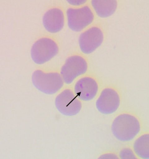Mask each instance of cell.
<instances>
[{
    "instance_id": "52a82bcc",
    "label": "cell",
    "mask_w": 149,
    "mask_h": 159,
    "mask_svg": "<svg viewBox=\"0 0 149 159\" xmlns=\"http://www.w3.org/2000/svg\"><path fill=\"white\" fill-rule=\"evenodd\" d=\"M104 35L101 29L92 27L84 31L79 39L81 51L85 54H90L101 46Z\"/></svg>"
},
{
    "instance_id": "5b68a950",
    "label": "cell",
    "mask_w": 149,
    "mask_h": 159,
    "mask_svg": "<svg viewBox=\"0 0 149 159\" xmlns=\"http://www.w3.org/2000/svg\"><path fill=\"white\" fill-rule=\"evenodd\" d=\"M88 70V63L80 56L68 58L61 70V75L66 84H71L77 77L85 74Z\"/></svg>"
},
{
    "instance_id": "7c38bea8",
    "label": "cell",
    "mask_w": 149,
    "mask_h": 159,
    "mask_svg": "<svg viewBox=\"0 0 149 159\" xmlns=\"http://www.w3.org/2000/svg\"><path fill=\"white\" fill-rule=\"evenodd\" d=\"M133 150L141 159H149V134H143L135 141Z\"/></svg>"
},
{
    "instance_id": "277c9868",
    "label": "cell",
    "mask_w": 149,
    "mask_h": 159,
    "mask_svg": "<svg viewBox=\"0 0 149 159\" xmlns=\"http://www.w3.org/2000/svg\"><path fill=\"white\" fill-rule=\"evenodd\" d=\"M67 24L72 31L79 32L89 25L94 20V14L89 6L67 10Z\"/></svg>"
},
{
    "instance_id": "8fae6325",
    "label": "cell",
    "mask_w": 149,
    "mask_h": 159,
    "mask_svg": "<svg viewBox=\"0 0 149 159\" xmlns=\"http://www.w3.org/2000/svg\"><path fill=\"white\" fill-rule=\"evenodd\" d=\"M92 6L101 17H107L115 13L117 7L115 0H93Z\"/></svg>"
},
{
    "instance_id": "6da1fadb",
    "label": "cell",
    "mask_w": 149,
    "mask_h": 159,
    "mask_svg": "<svg viewBox=\"0 0 149 159\" xmlns=\"http://www.w3.org/2000/svg\"><path fill=\"white\" fill-rule=\"evenodd\" d=\"M140 123L135 116L129 114H123L115 118L112 125L113 134L122 142L130 141L140 131Z\"/></svg>"
},
{
    "instance_id": "30bf717a",
    "label": "cell",
    "mask_w": 149,
    "mask_h": 159,
    "mask_svg": "<svg viewBox=\"0 0 149 159\" xmlns=\"http://www.w3.org/2000/svg\"><path fill=\"white\" fill-rule=\"evenodd\" d=\"M43 24L46 30L50 33H56L60 31L65 24L63 12L57 8L49 10L43 16Z\"/></svg>"
},
{
    "instance_id": "5bb4252c",
    "label": "cell",
    "mask_w": 149,
    "mask_h": 159,
    "mask_svg": "<svg viewBox=\"0 0 149 159\" xmlns=\"http://www.w3.org/2000/svg\"><path fill=\"white\" fill-rule=\"evenodd\" d=\"M97 159H120L115 153H106L99 157Z\"/></svg>"
},
{
    "instance_id": "ba28073f",
    "label": "cell",
    "mask_w": 149,
    "mask_h": 159,
    "mask_svg": "<svg viewBox=\"0 0 149 159\" xmlns=\"http://www.w3.org/2000/svg\"><path fill=\"white\" fill-rule=\"evenodd\" d=\"M120 105V98L114 89L106 88L101 93L96 102V107L101 113L111 114L115 113Z\"/></svg>"
},
{
    "instance_id": "4fadbf2b",
    "label": "cell",
    "mask_w": 149,
    "mask_h": 159,
    "mask_svg": "<svg viewBox=\"0 0 149 159\" xmlns=\"http://www.w3.org/2000/svg\"><path fill=\"white\" fill-rule=\"evenodd\" d=\"M120 159H138L129 148H124L120 151Z\"/></svg>"
},
{
    "instance_id": "9c48e42d",
    "label": "cell",
    "mask_w": 149,
    "mask_h": 159,
    "mask_svg": "<svg viewBox=\"0 0 149 159\" xmlns=\"http://www.w3.org/2000/svg\"><path fill=\"white\" fill-rule=\"evenodd\" d=\"M98 85L94 79L85 77L79 80L74 86V92L80 99L89 101L93 99L97 94Z\"/></svg>"
},
{
    "instance_id": "7a4b0ae2",
    "label": "cell",
    "mask_w": 149,
    "mask_h": 159,
    "mask_svg": "<svg viewBox=\"0 0 149 159\" xmlns=\"http://www.w3.org/2000/svg\"><path fill=\"white\" fill-rule=\"evenodd\" d=\"M32 82L35 88L49 95L56 93L63 85V79L58 73H45L41 70H36L33 73Z\"/></svg>"
},
{
    "instance_id": "3957f363",
    "label": "cell",
    "mask_w": 149,
    "mask_h": 159,
    "mask_svg": "<svg viewBox=\"0 0 149 159\" xmlns=\"http://www.w3.org/2000/svg\"><path fill=\"white\" fill-rule=\"evenodd\" d=\"M58 52L57 44L48 38L38 40L32 46L31 57L38 65H42L51 60Z\"/></svg>"
},
{
    "instance_id": "8992f818",
    "label": "cell",
    "mask_w": 149,
    "mask_h": 159,
    "mask_svg": "<svg viewBox=\"0 0 149 159\" xmlns=\"http://www.w3.org/2000/svg\"><path fill=\"white\" fill-rule=\"evenodd\" d=\"M55 105L58 111L66 116H76L82 108L81 102L69 89L63 90L56 97Z\"/></svg>"
}]
</instances>
